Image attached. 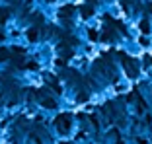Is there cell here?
<instances>
[{
  "instance_id": "cell-1",
  "label": "cell",
  "mask_w": 152,
  "mask_h": 144,
  "mask_svg": "<svg viewBox=\"0 0 152 144\" xmlns=\"http://www.w3.org/2000/svg\"><path fill=\"white\" fill-rule=\"evenodd\" d=\"M119 59L123 60V66H125L127 74H129L131 78H134V76H137V72H139V64H137V60H134V59H131L129 55H125V53H119Z\"/></svg>"
},
{
  "instance_id": "cell-2",
  "label": "cell",
  "mask_w": 152,
  "mask_h": 144,
  "mask_svg": "<svg viewBox=\"0 0 152 144\" xmlns=\"http://www.w3.org/2000/svg\"><path fill=\"white\" fill-rule=\"evenodd\" d=\"M55 125H57L58 132H68L72 127V121H70V115H66V113H63V115H58L57 119H55Z\"/></svg>"
},
{
  "instance_id": "cell-3",
  "label": "cell",
  "mask_w": 152,
  "mask_h": 144,
  "mask_svg": "<svg viewBox=\"0 0 152 144\" xmlns=\"http://www.w3.org/2000/svg\"><path fill=\"white\" fill-rule=\"evenodd\" d=\"M39 95H41V97H39V103L43 105V107H47V109H55V107H57L55 99H53V97H49L45 90H41V92H39Z\"/></svg>"
},
{
  "instance_id": "cell-4",
  "label": "cell",
  "mask_w": 152,
  "mask_h": 144,
  "mask_svg": "<svg viewBox=\"0 0 152 144\" xmlns=\"http://www.w3.org/2000/svg\"><path fill=\"white\" fill-rule=\"evenodd\" d=\"M103 22H105V23H111V25L115 27L117 31H121V33H125V31H127V29H125V25H123V22H119V20H113L111 16H107V14L103 16Z\"/></svg>"
},
{
  "instance_id": "cell-5",
  "label": "cell",
  "mask_w": 152,
  "mask_h": 144,
  "mask_svg": "<svg viewBox=\"0 0 152 144\" xmlns=\"http://www.w3.org/2000/svg\"><path fill=\"white\" fill-rule=\"evenodd\" d=\"M74 12H76L74 6H63V8H61V12H58V16H61V18H63L64 22L68 23V18H70V16H72Z\"/></svg>"
},
{
  "instance_id": "cell-6",
  "label": "cell",
  "mask_w": 152,
  "mask_h": 144,
  "mask_svg": "<svg viewBox=\"0 0 152 144\" xmlns=\"http://www.w3.org/2000/svg\"><path fill=\"white\" fill-rule=\"evenodd\" d=\"M102 39H103V41H115V39H117V35H115V31H113L111 27H107V29L103 31Z\"/></svg>"
},
{
  "instance_id": "cell-7",
  "label": "cell",
  "mask_w": 152,
  "mask_h": 144,
  "mask_svg": "<svg viewBox=\"0 0 152 144\" xmlns=\"http://www.w3.org/2000/svg\"><path fill=\"white\" fill-rule=\"evenodd\" d=\"M92 12H94V8H92L90 4H86V6H82V8H80V16H82V18H90Z\"/></svg>"
},
{
  "instance_id": "cell-8",
  "label": "cell",
  "mask_w": 152,
  "mask_h": 144,
  "mask_svg": "<svg viewBox=\"0 0 152 144\" xmlns=\"http://www.w3.org/2000/svg\"><path fill=\"white\" fill-rule=\"evenodd\" d=\"M37 27H31V29H29V31H27V39L29 41H37Z\"/></svg>"
},
{
  "instance_id": "cell-9",
  "label": "cell",
  "mask_w": 152,
  "mask_h": 144,
  "mask_svg": "<svg viewBox=\"0 0 152 144\" xmlns=\"http://www.w3.org/2000/svg\"><path fill=\"white\" fill-rule=\"evenodd\" d=\"M49 86L53 88L55 92H61V86L57 84V78H55V76H49Z\"/></svg>"
},
{
  "instance_id": "cell-10",
  "label": "cell",
  "mask_w": 152,
  "mask_h": 144,
  "mask_svg": "<svg viewBox=\"0 0 152 144\" xmlns=\"http://www.w3.org/2000/svg\"><path fill=\"white\" fill-rule=\"evenodd\" d=\"M148 29H150L148 20H142V22H140V31H142V33H148Z\"/></svg>"
},
{
  "instance_id": "cell-11",
  "label": "cell",
  "mask_w": 152,
  "mask_h": 144,
  "mask_svg": "<svg viewBox=\"0 0 152 144\" xmlns=\"http://www.w3.org/2000/svg\"><path fill=\"white\" fill-rule=\"evenodd\" d=\"M78 101H80V103H84V101H88V94H86L84 90H82L80 94H78Z\"/></svg>"
},
{
  "instance_id": "cell-12",
  "label": "cell",
  "mask_w": 152,
  "mask_h": 144,
  "mask_svg": "<svg viewBox=\"0 0 152 144\" xmlns=\"http://www.w3.org/2000/svg\"><path fill=\"white\" fill-rule=\"evenodd\" d=\"M88 37H90V39H92V41H98V39H99L98 31H94V29H90V31H88Z\"/></svg>"
},
{
  "instance_id": "cell-13",
  "label": "cell",
  "mask_w": 152,
  "mask_h": 144,
  "mask_svg": "<svg viewBox=\"0 0 152 144\" xmlns=\"http://www.w3.org/2000/svg\"><path fill=\"white\" fill-rule=\"evenodd\" d=\"M26 68H31V70H35V68H37V64L33 63V60H27V63H26Z\"/></svg>"
},
{
  "instance_id": "cell-14",
  "label": "cell",
  "mask_w": 152,
  "mask_h": 144,
  "mask_svg": "<svg viewBox=\"0 0 152 144\" xmlns=\"http://www.w3.org/2000/svg\"><path fill=\"white\" fill-rule=\"evenodd\" d=\"M4 59H8V53L6 51H0V60H4Z\"/></svg>"
},
{
  "instance_id": "cell-15",
  "label": "cell",
  "mask_w": 152,
  "mask_h": 144,
  "mask_svg": "<svg viewBox=\"0 0 152 144\" xmlns=\"http://www.w3.org/2000/svg\"><path fill=\"white\" fill-rule=\"evenodd\" d=\"M139 105H140V109H146V103H144L142 97H139Z\"/></svg>"
},
{
  "instance_id": "cell-16",
  "label": "cell",
  "mask_w": 152,
  "mask_h": 144,
  "mask_svg": "<svg viewBox=\"0 0 152 144\" xmlns=\"http://www.w3.org/2000/svg\"><path fill=\"white\" fill-rule=\"evenodd\" d=\"M148 12H152V4H150V6H148Z\"/></svg>"
},
{
  "instance_id": "cell-17",
  "label": "cell",
  "mask_w": 152,
  "mask_h": 144,
  "mask_svg": "<svg viewBox=\"0 0 152 144\" xmlns=\"http://www.w3.org/2000/svg\"><path fill=\"white\" fill-rule=\"evenodd\" d=\"M64 144H66V142H64Z\"/></svg>"
}]
</instances>
